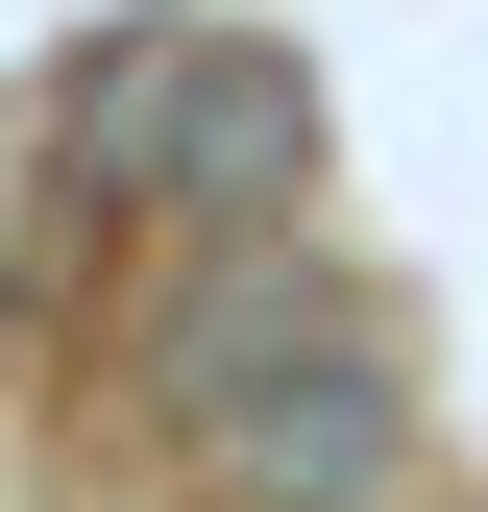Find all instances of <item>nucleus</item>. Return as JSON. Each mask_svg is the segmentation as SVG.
<instances>
[{
	"label": "nucleus",
	"mask_w": 488,
	"mask_h": 512,
	"mask_svg": "<svg viewBox=\"0 0 488 512\" xmlns=\"http://www.w3.org/2000/svg\"><path fill=\"white\" fill-rule=\"evenodd\" d=\"M74 171H98V196H220V220H269L293 171H318V122L244 74V49H122V74L74 98Z\"/></svg>",
	"instance_id": "nucleus-1"
}]
</instances>
